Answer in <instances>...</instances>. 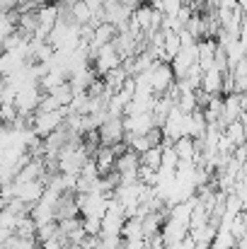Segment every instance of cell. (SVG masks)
<instances>
[{"label": "cell", "mask_w": 247, "mask_h": 249, "mask_svg": "<svg viewBox=\"0 0 247 249\" xmlns=\"http://www.w3.org/2000/svg\"><path fill=\"white\" fill-rule=\"evenodd\" d=\"M29 218L34 220L37 228H41V225H46V223H56V218H54V208L46 206V203H34V206L29 208Z\"/></svg>", "instance_id": "obj_11"}, {"label": "cell", "mask_w": 247, "mask_h": 249, "mask_svg": "<svg viewBox=\"0 0 247 249\" xmlns=\"http://www.w3.org/2000/svg\"><path fill=\"white\" fill-rule=\"evenodd\" d=\"M92 63H95V75L97 78H102L107 71H112V68H116V66H121V58L116 56V51H114V46L112 44H107V46H102L99 51H97V56L92 58Z\"/></svg>", "instance_id": "obj_5"}, {"label": "cell", "mask_w": 247, "mask_h": 249, "mask_svg": "<svg viewBox=\"0 0 247 249\" xmlns=\"http://www.w3.org/2000/svg\"><path fill=\"white\" fill-rule=\"evenodd\" d=\"M124 133L129 136H146L153 128V116L151 114H136V116H121Z\"/></svg>", "instance_id": "obj_7"}, {"label": "cell", "mask_w": 247, "mask_h": 249, "mask_svg": "<svg viewBox=\"0 0 247 249\" xmlns=\"http://www.w3.org/2000/svg\"><path fill=\"white\" fill-rule=\"evenodd\" d=\"M15 10V2L12 0H0V12H10Z\"/></svg>", "instance_id": "obj_21"}, {"label": "cell", "mask_w": 247, "mask_h": 249, "mask_svg": "<svg viewBox=\"0 0 247 249\" xmlns=\"http://www.w3.org/2000/svg\"><path fill=\"white\" fill-rule=\"evenodd\" d=\"M151 89H153V94L155 97H160L165 94L172 85H174V73H172V68H170V63H160V61H155L153 66H151Z\"/></svg>", "instance_id": "obj_3"}, {"label": "cell", "mask_w": 247, "mask_h": 249, "mask_svg": "<svg viewBox=\"0 0 247 249\" xmlns=\"http://www.w3.org/2000/svg\"><path fill=\"white\" fill-rule=\"evenodd\" d=\"M151 2H153V0H148V5H151Z\"/></svg>", "instance_id": "obj_24"}, {"label": "cell", "mask_w": 247, "mask_h": 249, "mask_svg": "<svg viewBox=\"0 0 247 249\" xmlns=\"http://www.w3.org/2000/svg\"><path fill=\"white\" fill-rule=\"evenodd\" d=\"M221 83H223V73H218L216 68H209V71L201 75L199 89H204L209 97H211V94H221Z\"/></svg>", "instance_id": "obj_10"}, {"label": "cell", "mask_w": 247, "mask_h": 249, "mask_svg": "<svg viewBox=\"0 0 247 249\" xmlns=\"http://www.w3.org/2000/svg\"><path fill=\"white\" fill-rule=\"evenodd\" d=\"M34 17H37V24H39L41 29H49V32H51V27H54L56 19H58V2H46V5L37 7V10H34Z\"/></svg>", "instance_id": "obj_8"}, {"label": "cell", "mask_w": 247, "mask_h": 249, "mask_svg": "<svg viewBox=\"0 0 247 249\" xmlns=\"http://www.w3.org/2000/svg\"><path fill=\"white\" fill-rule=\"evenodd\" d=\"M71 10V19L78 24V27H82V24H90V19H92V10L82 2V0H78L73 7H68Z\"/></svg>", "instance_id": "obj_15"}, {"label": "cell", "mask_w": 247, "mask_h": 249, "mask_svg": "<svg viewBox=\"0 0 247 249\" xmlns=\"http://www.w3.org/2000/svg\"><path fill=\"white\" fill-rule=\"evenodd\" d=\"M121 240H143V232H141V220H136V218L124 220V228H121Z\"/></svg>", "instance_id": "obj_16"}, {"label": "cell", "mask_w": 247, "mask_h": 249, "mask_svg": "<svg viewBox=\"0 0 247 249\" xmlns=\"http://www.w3.org/2000/svg\"><path fill=\"white\" fill-rule=\"evenodd\" d=\"M0 131H2V124H0Z\"/></svg>", "instance_id": "obj_23"}, {"label": "cell", "mask_w": 247, "mask_h": 249, "mask_svg": "<svg viewBox=\"0 0 247 249\" xmlns=\"http://www.w3.org/2000/svg\"><path fill=\"white\" fill-rule=\"evenodd\" d=\"M41 89L37 87V85H29V87H24V89H19L17 94H15V109H17V114L19 116H32V114H37V107H39V99H41Z\"/></svg>", "instance_id": "obj_2"}, {"label": "cell", "mask_w": 247, "mask_h": 249, "mask_svg": "<svg viewBox=\"0 0 247 249\" xmlns=\"http://www.w3.org/2000/svg\"><path fill=\"white\" fill-rule=\"evenodd\" d=\"M80 228L85 230L87 237H97V235L102 232V223H99V218H92V215L80 218Z\"/></svg>", "instance_id": "obj_19"}, {"label": "cell", "mask_w": 247, "mask_h": 249, "mask_svg": "<svg viewBox=\"0 0 247 249\" xmlns=\"http://www.w3.org/2000/svg\"><path fill=\"white\" fill-rule=\"evenodd\" d=\"M172 150H174V155H177V160H179V162H194L196 143H194V138L182 136V138H177V141L172 143Z\"/></svg>", "instance_id": "obj_9"}, {"label": "cell", "mask_w": 247, "mask_h": 249, "mask_svg": "<svg viewBox=\"0 0 247 249\" xmlns=\"http://www.w3.org/2000/svg\"><path fill=\"white\" fill-rule=\"evenodd\" d=\"M10 237H12V232H10V230H2V228H0V245H5V242H7Z\"/></svg>", "instance_id": "obj_22"}, {"label": "cell", "mask_w": 247, "mask_h": 249, "mask_svg": "<svg viewBox=\"0 0 247 249\" xmlns=\"http://www.w3.org/2000/svg\"><path fill=\"white\" fill-rule=\"evenodd\" d=\"M160 158H163V150H160V148H148L146 153L138 155V165L158 172V169H160Z\"/></svg>", "instance_id": "obj_14"}, {"label": "cell", "mask_w": 247, "mask_h": 249, "mask_svg": "<svg viewBox=\"0 0 247 249\" xmlns=\"http://www.w3.org/2000/svg\"><path fill=\"white\" fill-rule=\"evenodd\" d=\"M12 186H15V198L17 201H22L24 206H34V203H39V198H41V194H44V184L37 179V181H24V184H15L12 181Z\"/></svg>", "instance_id": "obj_6"}, {"label": "cell", "mask_w": 247, "mask_h": 249, "mask_svg": "<svg viewBox=\"0 0 247 249\" xmlns=\"http://www.w3.org/2000/svg\"><path fill=\"white\" fill-rule=\"evenodd\" d=\"M97 136H99V145H104V148H112L114 143L124 141V126H121V119H112V116H107V121L97 128Z\"/></svg>", "instance_id": "obj_4"}, {"label": "cell", "mask_w": 247, "mask_h": 249, "mask_svg": "<svg viewBox=\"0 0 247 249\" xmlns=\"http://www.w3.org/2000/svg\"><path fill=\"white\" fill-rule=\"evenodd\" d=\"M184 29L199 41V39H204V17L199 15V12H194L191 17H189V22L184 24Z\"/></svg>", "instance_id": "obj_18"}, {"label": "cell", "mask_w": 247, "mask_h": 249, "mask_svg": "<svg viewBox=\"0 0 247 249\" xmlns=\"http://www.w3.org/2000/svg\"><path fill=\"white\" fill-rule=\"evenodd\" d=\"M56 232H58V225H56V223H46V225L37 228V235H34V240L41 245V242H46V240L56 237Z\"/></svg>", "instance_id": "obj_20"}, {"label": "cell", "mask_w": 247, "mask_h": 249, "mask_svg": "<svg viewBox=\"0 0 247 249\" xmlns=\"http://www.w3.org/2000/svg\"><path fill=\"white\" fill-rule=\"evenodd\" d=\"M223 136L233 143V148L245 145V124H243V121H233V124H228L226 131H223Z\"/></svg>", "instance_id": "obj_12"}, {"label": "cell", "mask_w": 247, "mask_h": 249, "mask_svg": "<svg viewBox=\"0 0 247 249\" xmlns=\"http://www.w3.org/2000/svg\"><path fill=\"white\" fill-rule=\"evenodd\" d=\"M46 94H51V97L56 99V104H58V107H68V104H71V99H73V89H71V85L68 83L54 87V89H51V92H46Z\"/></svg>", "instance_id": "obj_17"}, {"label": "cell", "mask_w": 247, "mask_h": 249, "mask_svg": "<svg viewBox=\"0 0 247 249\" xmlns=\"http://www.w3.org/2000/svg\"><path fill=\"white\" fill-rule=\"evenodd\" d=\"M12 235H15V237H24V240H34V235H37V225H34V220H32L29 215H22V218L17 220Z\"/></svg>", "instance_id": "obj_13"}, {"label": "cell", "mask_w": 247, "mask_h": 249, "mask_svg": "<svg viewBox=\"0 0 247 249\" xmlns=\"http://www.w3.org/2000/svg\"><path fill=\"white\" fill-rule=\"evenodd\" d=\"M66 116H68V109L66 107H61L56 111H37V114L29 116V131L37 138H46L49 133H54L63 124Z\"/></svg>", "instance_id": "obj_1"}]
</instances>
